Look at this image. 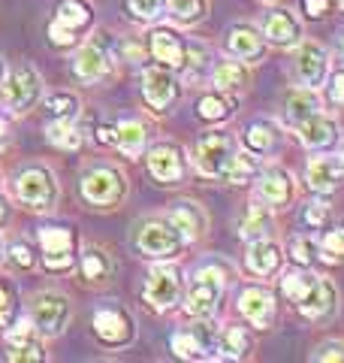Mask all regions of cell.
I'll use <instances>...</instances> for the list:
<instances>
[{"instance_id":"cell-1","label":"cell","mask_w":344,"mask_h":363,"mask_svg":"<svg viewBox=\"0 0 344 363\" xmlns=\"http://www.w3.org/2000/svg\"><path fill=\"white\" fill-rule=\"evenodd\" d=\"M197 167L202 176L209 179H227L229 169H233L236 157H239V145H236V136L227 133V130H212L205 133L202 140L197 143Z\"/></svg>"},{"instance_id":"cell-2","label":"cell","mask_w":344,"mask_h":363,"mask_svg":"<svg viewBox=\"0 0 344 363\" xmlns=\"http://www.w3.org/2000/svg\"><path fill=\"white\" fill-rule=\"evenodd\" d=\"M227 288V272L221 267H200L197 272L190 276V285H188V300H185V309L193 318H212L217 303H221V294Z\"/></svg>"},{"instance_id":"cell-3","label":"cell","mask_w":344,"mask_h":363,"mask_svg":"<svg viewBox=\"0 0 344 363\" xmlns=\"http://www.w3.org/2000/svg\"><path fill=\"white\" fill-rule=\"evenodd\" d=\"M42 94V79L33 67H16L0 82V106L9 112H28Z\"/></svg>"},{"instance_id":"cell-4","label":"cell","mask_w":344,"mask_h":363,"mask_svg":"<svg viewBox=\"0 0 344 363\" xmlns=\"http://www.w3.org/2000/svg\"><path fill=\"white\" fill-rule=\"evenodd\" d=\"M16 197L25 203L28 209L49 212L57 203V182L52 176V169L45 167H28L25 173L16 179Z\"/></svg>"},{"instance_id":"cell-5","label":"cell","mask_w":344,"mask_h":363,"mask_svg":"<svg viewBox=\"0 0 344 363\" xmlns=\"http://www.w3.org/2000/svg\"><path fill=\"white\" fill-rule=\"evenodd\" d=\"M139 252L151 260H169L178 255V248L185 245V236L169 218H157V221H145L139 236H136Z\"/></svg>"},{"instance_id":"cell-6","label":"cell","mask_w":344,"mask_h":363,"mask_svg":"<svg viewBox=\"0 0 344 363\" xmlns=\"http://www.w3.org/2000/svg\"><path fill=\"white\" fill-rule=\"evenodd\" d=\"M124 173L118 167H94L82 176V197L94 206H118L124 200Z\"/></svg>"},{"instance_id":"cell-7","label":"cell","mask_w":344,"mask_h":363,"mask_svg":"<svg viewBox=\"0 0 344 363\" xmlns=\"http://www.w3.org/2000/svg\"><path fill=\"white\" fill-rule=\"evenodd\" d=\"M326 76H329V52L323 45L314 40L296 43V52H293V79L302 88L317 91L326 82Z\"/></svg>"},{"instance_id":"cell-8","label":"cell","mask_w":344,"mask_h":363,"mask_svg":"<svg viewBox=\"0 0 344 363\" xmlns=\"http://www.w3.org/2000/svg\"><path fill=\"white\" fill-rule=\"evenodd\" d=\"M91 18H94V13H91L85 0H61L57 4V16L49 28L52 43L61 45V49H70V45H76V33L88 28Z\"/></svg>"},{"instance_id":"cell-9","label":"cell","mask_w":344,"mask_h":363,"mask_svg":"<svg viewBox=\"0 0 344 363\" xmlns=\"http://www.w3.org/2000/svg\"><path fill=\"white\" fill-rule=\"evenodd\" d=\"M181 288H185V281H181V272L176 267H154L145 279L142 297L154 312H166L178 303Z\"/></svg>"},{"instance_id":"cell-10","label":"cell","mask_w":344,"mask_h":363,"mask_svg":"<svg viewBox=\"0 0 344 363\" xmlns=\"http://www.w3.org/2000/svg\"><path fill=\"white\" fill-rule=\"evenodd\" d=\"M40 248H42V264L49 272H67L73 267L76 242H73L70 227H42Z\"/></svg>"},{"instance_id":"cell-11","label":"cell","mask_w":344,"mask_h":363,"mask_svg":"<svg viewBox=\"0 0 344 363\" xmlns=\"http://www.w3.org/2000/svg\"><path fill=\"white\" fill-rule=\"evenodd\" d=\"M70 321V300L57 291H42L33 297V324L45 336L61 333Z\"/></svg>"},{"instance_id":"cell-12","label":"cell","mask_w":344,"mask_h":363,"mask_svg":"<svg viewBox=\"0 0 344 363\" xmlns=\"http://www.w3.org/2000/svg\"><path fill=\"white\" fill-rule=\"evenodd\" d=\"M112 67V55L106 49V43H103V33H97L91 43H85L82 49L73 55V76L79 82H97L109 73Z\"/></svg>"},{"instance_id":"cell-13","label":"cell","mask_w":344,"mask_h":363,"mask_svg":"<svg viewBox=\"0 0 344 363\" xmlns=\"http://www.w3.org/2000/svg\"><path fill=\"white\" fill-rule=\"evenodd\" d=\"M172 351L185 360H209L217 351V333L202 318V324H193L190 330H181L172 336Z\"/></svg>"},{"instance_id":"cell-14","label":"cell","mask_w":344,"mask_h":363,"mask_svg":"<svg viewBox=\"0 0 344 363\" xmlns=\"http://www.w3.org/2000/svg\"><path fill=\"white\" fill-rule=\"evenodd\" d=\"M145 164H148V173H151L154 182H160V185H176V182L185 176V152L178 149V145H172V143H157L151 152H148L145 157Z\"/></svg>"},{"instance_id":"cell-15","label":"cell","mask_w":344,"mask_h":363,"mask_svg":"<svg viewBox=\"0 0 344 363\" xmlns=\"http://www.w3.org/2000/svg\"><path fill=\"white\" fill-rule=\"evenodd\" d=\"M296 309L302 312V318H308V321H323V318H329L332 312L338 309V291L336 285H332L329 279H314L311 288H308L299 300H296Z\"/></svg>"},{"instance_id":"cell-16","label":"cell","mask_w":344,"mask_h":363,"mask_svg":"<svg viewBox=\"0 0 344 363\" xmlns=\"http://www.w3.org/2000/svg\"><path fill=\"white\" fill-rule=\"evenodd\" d=\"M94 333H97L100 342L109 345V348L127 345L130 339L136 336L130 315L124 309H118V306H109V309H100L94 315Z\"/></svg>"},{"instance_id":"cell-17","label":"cell","mask_w":344,"mask_h":363,"mask_svg":"<svg viewBox=\"0 0 344 363\" xmlns=\"http://www.w3.org/2000/svg\"><path fill=\"white\" fill-rule=\"evenodd\" d=\"M308 188L317 194H332L341 182H344V155H320L308 161L305 169Z\"/></svg>"},{"instance_id":"cell-18","label":"cell","mask_w":344,"mask_h":363,"mask_svg":"<svg viewBox=\"0 0 344 363\" xmlns=\"http://www.w3.org/2000/svg\"><path fill=\"white\" fill-rule=\"evenodd\" d=\"M176 76L169 67H148L142 73V97L154 112H164L172 100H176Z\"/></svg>"},{"instance_id":"cell-19","label":"cell","mask_w":344,"mask_h":363,"mask_svg":"<svg viewBox=\"0 0 344 363\" xmlns=\"http://www.w3.org/2000/svg\"><path fill=\"white\" fill-rule=\"evenodd\" d=\"M239 312L251 327L266 330L275 321V297L266 288H245L242 297H239Z\"/></svg>"},{"instance_id":"cell-20","label":"cell","mask_w":344,"mask_h":363,"mask_svg":"<svg viewBox=\"0 0 344 363\" xmlns=\"http://www.w3.org/2000/svg\"><path fill=\"white\" fill-rule=\"evenodd\" d=\"M293 176L287 173V169H269V173H263L260 182H257V197L260 203H266V206L275 212V209H284L287 203L293 200Z\"/></svg>"},{"instance_id":"cell-21","label":"cell","mask_w":344,"mask_h":363,"mask_svg":"<svg viewBox=\"0 0 344 363\" xmlns=\"http://www.w3.org/2000/svg\"><path fill=\"white\" fill-rule=\"evenodd\" d=\"M296 130H299V143L305 149H314V152L332 149V145L338 143V124H336V118L323 116V112H314V116L305 118Z\"/></svg>"},{"instance_id":"cell-22","label":"cell","mask_w":344,"mask_h":363,"mask_svg":"<svg viewBox=\"0 0 344 363\" xmlns=\"http://www.w3.org/2000/svg\"><path fill=\"white\" fill-rule=\"evenodd\" d=\"M148 49H151L154 58L164 67H169V70H185V64H188L185 43H181L172 30H166V28L151 30L148 33Z\"/></svg>"},{"instance_id":"cell-23","label":"cell","mask_w":344,"mask_h":363,"mask_svg":"<svg viewBox=\"0 0 344 363\" xmlns=\"http://www.w3.org/2000/svg\"><path fill=\"white\" fill-rule=\"evenodd\" d=\"M6 357L16 363H37L42 360V345L37 339V327H30L28 321H21L13 327V333L6 336Z\"/></svg>"},{"instance_id":"cell-24","label":"cell","mask_w":344,"mask_h":363,"mask_svg":"<svg viewBox=\"0 0 344 363\" xmlns=\"http://www.w3.org/2000/svg\"><path fill=\"white\" fill-rule=\"evenodd\" d=\"M263 33H266V40L272 45H278V49H290V45H296L302 40L299 21H296L293 13H287V9H275V13H269L266 25H263Z\"/></svg>"},{"instance_id":"cell-25","label":"cell","mask_w":344,"mask_h":363,"mask_svg":"<svg viewBox=\"0 0 344 363\" xmlns=\"http://www.w3.org/2000/svg\"><path fill=\"white\" fill-rule=\"evenodd\" d=\"M169 221L181 230L185 242L200 240V236L205 233V227H209V218H205L202 206L200 203H193V200H178L176 206H172V212H169Z\"/></svg>"},{"instance_id":"cell-26","label":"cell","mask_w":344,"mask_h":363,"mask_svg":"<svg viewBox=\"0 0 344 363\" xmlns=\"http://www.w3.org/2000/svg\"><path fill=\"white\" fill-rule=\"evenodd\" d=\"M227 52L239 61H260L263 58V37L254 28L236 25L227 33Z\"/></svg>"},{"instance_id":"cell-27","label":"cell","mask_w":344,"mask_h":363,"mask_svg":"<svg viewBox=\"0 0 344 363\" xmlns=\"http://www.w3.org/2000/svg\"><path fill=\"white\" fill-rule=\"evenodd\" d=\"M281 260H284V252L275 242H269V240H254L251 242V248H248V257H245V264H248V269L254 272V276H272V272H278V267H281Z\"/></svg>"},{"instance_id":"cell-28","label":"cell","mask_w":344,"mask_h":363,"mask_svg":"<svg viewBox=\"0 0 344 363\" xmlns=\"http://www.w3.org/2000/svg\"><path fill=\"white\" fill-rule=\"evenodd\" d=\"M317 112V97L311 88H293L290 94L284 100V118L287 124H293V128H299L305 118H311Z\"/></svg>"},{"instance_id":"cell-29","label":"cell","mask_w":344,"mask_h":363,"mask_svg":"<svg viewBox=\"0 0 344 363\" xmlns=\"http://www.w3.org/2000/svg\"><path fill=\"white\" fill-rule=\"evenodd\" d=\"M217 351H221L217 357H224V360H242V357H248V351H251L248 327H233V324H229L227 330L217 336Z\"/></svg>"},{"instance_id":"cell-30","label":"cell","mask_w":344,"mask_h":363,"mask_svg":"<svg viewBox=\"0 0 344 363\" xmlns=\"http://www.w3.org/2000/svg\"><path fill=\"white\" fill-rule=\"evenodd\" d=\"M115 145L127 155V157H139L145 152V128L142 121H121L115 124Z\"/></svg>"},{"instance_id":"cell-31","label":"cell","mask_w":344,"mask_h":363,"mask_svg":"<svg viewBox=\"0 0 344 363\" xmlns=\"http://www.w3.org/2000/svg\"><path fill=\"white\" fill-rule=\"evenodd\" d=\"M272 233V209L266 203H251V209L242 221V240L254 242V240H266Z\"/></svg>"},{"instance_id":"cell-32","label":"cell","mask_w":344,"mask_h":363,"mask_svg":"<svg viewBox=\"0 0 344 363\" xmlns=\"http://www.w3.org/2000/svg\"><path fill=\"white\" fill-rule=\"evenodd\" d=\"M212 82L221 94H227V91H242L245 82H248V70L239 64V58L236 61H221L212 73Z\"/></svg>"},{"instance_id":"cell-33","label":"cell","mask_w":344,"mask_h":363,"mask_svg":"<svg viewBox=\"0 0 344 363\" xmlns=\"http://www.w3.org/2000/svg\"><path fill=\"white\" fill-rule=\"evenodd\" d=\"M45 136H49L52 145H57V149H67V152H76L79 145L85 143V133H79L73 128V118H55L49 128H45Z\"/></svg>"},{"instance_id":"cell-34","label":"cell","mask_w":344,"mask_h":363,"mask_svg":"<svg viewBox=\"0 0 344 363\" xmlns=\"http://www.w3.org/2000/svg\"><path fill=\"white\" fill-rule=\"evenodd\" d=\"M245 140H248V149L254 152V155H266V152H272L275 145H278L281 133H278V128H275V124H269V121H254V124L248 128Z\"/></svg>"},{"instance_id":"cell-35","label":"cell","mask_w":344,"mask_h":363,"mask_svg":"<svg viewBox=\"0 0 344 363\" xmlns=\"http://www.w3.org/2000/svg\"><path fill=\"white\" fill-rule=\"evenodd\" d=\"M112 272V257L97 245H88L82 252V276L88 281H103Z\"/></svg>"},{"instance_id":"cell-36","label":"cell","mask_w":344,"mask_h":363,"mask_svg":"<svg viewBox=\"0 0 344 363\" xmlns=\"http://www.w3.org/2000/svg\"><path fill=\"white\" fill-rule=\"evenodd\" d=\"M317 248L326 264H344V221L336 224L332 230H326V236L317 242Z\"/></svg>"},{"instance_id":"cell-37","label":"cell","mask_w":344,"mask_h":363,"mask_svg":"<svg viewBox=\"0 0 344 363\" xmlns=\"http://www.w3.org/2000/svg\"><path fill=\"white\" fill-rule=\"evenodd\" d=\"M229 112H233V104H229L224 94H205L197 104V116L202 121H224Z\"/></svg>"},{"instance_id":"cell-38","label":"cell","mask_w":344,"mask_h":363,"mask_svg":"<svg viewBox=\"0 0 344 363\" xmlns=\"http://www.w3.org/2000/svg\"><path fill=\"white\" fill-rule=\"evenodd\" d=\"M169 4V13L181 25H193L205 16V0H166Z\"/></svg>"},{"instance_id":"cell-39","label":"cell","mask_w":344,"mask_h":363,"mask_svg":"<svg viewBox=\"0 0 344 363\" xmlns=\"http://www.w3.org/2000/svg\"><path fill=\"white\" fill-rule=\"evenodd\" d=\"M317 255H320V248H317V242H314V236H293V242H290V257H293V264L296 267H311L314 260H317Z\"/></svg>"},{"instance_id":"cell-40","label":"cell","mask_w":344,"mask_h":363,"mask_svg":"<svg viewBox=\"0 0 344 363\" xmlns=\"http://www.w3.org/2000/svg\"><path fill=\"white\" fill-rule=\"evenodd\" d=\"M314 279H317V276H311V272H305V267H302V269H296V272H287L284 281H281L284 297L290 300V303H296V300H299L308 288H311V281H314Z\"/></svg>"},{"instance_id":"cell-41","label":"cell","mask_w":344,"mask_h":363,"mask_svg":"<svg viewBox=\"0 0 344 363\" xmlns=\"http://www.w3.org/2000/svg\"><path fill=\"white\" fill-rule=\"evenodd\" d=\"M49 109L55 112V118H73L79 112V100L73 94H67V91H61V94L49 97Z\"/></svg>"},{"instance_id":"cell-42","label":"cell","mask_w":344,"mask_h":363,"mask_svg":"<svg viewBox=\"0 0 344 363\" xmlns=\"http://www.w3.org/2000/svg\"><path fill=\"white\" fill-rule=\"evenodd\" d=\"M164 6H166V0H127V9H130V16L136 18H157L160 13H164Z\"/></svg>"},{"instance_id":"cell-43","label":"cell","mask_w":344,"mask_h":363,"mask_svg":"<svg viewBox=\"0 0 344 363\" xmlns=\"http://www.w3.org/2000/svg\"><path fill=\"white\" fill-rule=\"evenodd\" d=\"M326 218H329V203L326 200H314L311 206L305 209V215H302V221H305L308 230H320V227L326 224Z\"/></svg>"},{"instance_id":"cell-44","label":"cell","mask_w":344,"mask_h":363,"mask_svg":"<svg viewBox=\"0 0 344 363\" xmlns=\"http://www.w3.org/2000/svg\"><path fill=\"white\" fill-rule=\"evenodd\" d=\"M9 260H13L18 269H30L33 264H37V257H33V252H30L28 242H16L13 248H9Z\"/></svg>"},{"instance_id":"cell-45","label":"cell","mask_w":344,"mask_h":363,"mask_svg":"<svg viewBox=\"0 0 344 363\" xmlns=\"http://www.w3.org/2000/svg\"><path fill=\"white\" fill-rule=\"evenodd\" d=\"M13 309H16V297L13 291H9V285H4L0 281V330L9 324V318H13Z\"/></svg>"},{"instance_id":"cell-46","label":"cell","mask_w":344,"mask_h":363,"mask_svg":"<svg viewBox=\"0 0 344 363\" xmlns=\"http://www.w3.org/2000/svg\"><path fill=\"white\" fill-rule=\"evenodd\" d=\"M326 94H329V100L332 104H344V70H336L329 76V85H326Z\"/></svg>"},{"instance_id":"cell-47","label":"cell","mask_w":344,"mask_h":363,"mask_svg":"<svg viewBox=\"0 0 344 363\" xmlns=\"http://www.w3.org/2000/svg\"><path fill=\"white\" fill-rule=\"evenodd\" d=\"M311 357L314 360H344V342H323Z\"/></svg>"},{"instance_id":"cell-48","label":"cell","mask_w":344,"mask_h":363,"mask_svg":"<svg viewBox=\"0 0 344 363\" xmlns=\"http://www.w3.org/2000/svg\"><path fill=\"white\" fill-rule=\"evenodd\" d=\"M329 9V0H305V13L311 18H320Z\"/></svg>"},{"instance_id":"cell-49","label":"cell","mask_w":344,"mask_h":363,"mask_svg":"<svg viewBox=\"0 0 344 363\" xmlns=\"http://www.w3.org/2000/svg\"><path fill=\"white\" fill-rule=\"evenodd\" d=\"M97 133H100V136H97L100 143H115V128H100Z\"/></svg>"},{"instance_id":"cell-50","label":"cell","mask_w":344,"mask_h":363,"mask_svg":"<svg viewBox=\"0 0 344 363\" xmlns=\"http://www.w3.org/2000/svg\"><path fill=\"white\" fill-rule=\"evenodd\" d=\"M6 221V206H4V200H0V224Z\"/></svg>"},{"instance_id":"cell-51","label":"cell","mask_w":344,"mask_h":363,"mask_svg":"<svg viewBox=\"0 0 344 363\" xmlns=\"http://www.w3.org/2000/svg\"><path fill=\"white\" fill-rule=\"evenodd\" d=\"M4 76H6V67H4V61H0V82H4Z\"/></svg>"},{"instance_id":"cell-52","label":"cell","mask_w":344,"mask_h":363,"mask_svg":"<svg viewBox=\"0 0 344 363\" xmlns=\"http://www.w3.org/2000/svg\"><path fill=\"white\" fill-rule=\"evenodd\" d=\"M338 45H341V55H344V30H341V37H338Z\"/></svg>"},{"instance_id":"cell-53","label":"cell","mask_w":344,"mask_h":363,"mask_svg":"<svg viewBox=\"0 0 344 363\" xmlns=\"http://www.w3.org/2000/svg\"><path fill=\"white\" fill-rule=\"evenodd\" d=\"M0 136H4V121H0Z\"/></svg>"},{"instance_id":"cell-54","label":"cell","mask_w":344,"mask_h":363,"mask_svg":"<svg viewBox=\"0 0 344 363\" xmlns=\"http://www.w3.org/2000/svg\"><path fill=\"white\" fill-rule=\"evenodd\" d=\"M338 4H341V9H344V0H338Z\"/></svg>"},{"instance_id":"cell-55","label":"cell","mask_w":344,"mask_h":363,"mask_svg":"<svg viewBox=\"0 0 344 363\" xmlns=\"http://www.w3.org/2000/svg\"><path fill=\"white\" fill-rule=\"evenodd\" d=\"M0 252H4V248H0Z\"/></svg>"}]
</instances>
